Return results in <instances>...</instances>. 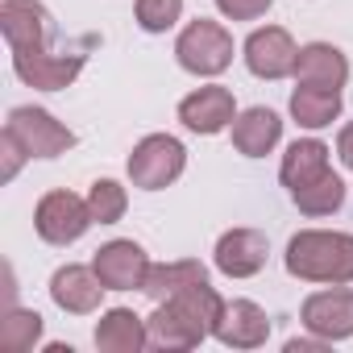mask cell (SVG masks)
I'll return each mask as SVG.
<instances>
[{"mask_svg": "<svg viewBox=\"0 0 353 353\" xmlns=\"http://www.w3.org/2000/svg\"><path fill=\"white\" fill-rule=\"evenodd\" d=\"M92 266H96V274H100V283L108 291H141L154 262L133 237H117V241H104L96 250Z\"/></svg>", "mask_w": 353, "mask_h": 353, "instance_id": "9", "label": "cell"}, {"mask_svg": "<svg viewBox=\"0 0 353 353\" xmlns=\"http://www.w3.org/2000/svg\"><path fill=\"white\" fill-rule=\"evenodd\" d=\"M133 17L145 34H166L183 21V0H137Z\"/></svg>", "mask_w": 353, "mask_h": 353, "instance_id": "25", "label": "cell"}, {"mask_svg": "<svg viewBox=\"0 0 353 353\" xmlns=\"http://www.w3.org/2000/svg\"><path fill=\"white\" fill-rule=\"evenodd\" d=\"M42 341V316L30 307H5L0 316V349L5 353H30Z\"/></svg>", "mask_w": 353, "mask_h": 353, "instance_id": "23", "label": "cell"}, {"mask_svg": "<svg viewBox=\"0 0 353 353\" xmlns=\"http://www.w3.org/2000/svg\"><path fill=\"white\" fill-rule=\"evenodd\" d=\"M266 258H270V241L258 229H229V233H221V241L212 250V262L225 279H254V274H262Z\"/></svg>", "mask_w": 353, "mask_h": 353, "instance_id": "14", "label": "cell"}, {"mask_svg": "<svg viewBox=\"0 0 353 353\" xmlns=\"http://www.w3.org/2000/svg\"><path fill=\"white\" fill-rule=\"evenodd\" d=\"M13 71L26 88L63 92L79 79L83 54H50V50H13Z\"/></svg>", "mask_w": 353, "mask_h": 353, "instance_id": "12", "label": "cell"}, {"mask_svg": "<svg viewBox=\"0 0 353 353\" xmlns=\"http://www.w3.org/2000/svg\"><path fill=\"white\" fill-rule=\"evenodd\" d=\"M270 5L274 0H216L221 17H229V21H258L270 13Z\"/></svg>", "mask_w": 353, "mask_h": 353, "instance_id": "26", "label": "cell"}, {"mask_svg": "<svg viewBox=\"0 0 353 353\" xmlns=\"http://www.w3.org/2000/svg\"><path fill=\"white\" fill-rule=\"evenodd\" d=\"M283 262H287V274L299 283H320V287L353 283V233L303 229L287 241Z\"/></svg>", "mask_w": 353, "mask_h": 353, "instance_id": "2", "label": "cell"}, {"mask_svg": "<svg viewBox=\"0 0 353 353\" xmlns=\"http://www.w3.org/2000/svg\"><path fill=\"white\" fill-rule=\"evenodd\" d=\"M299 320H303L307 332L324 336L328 345L332 341H349L353 336V291H349V283L312 291L303 299V307H299Z\"/></svg>", "mask_w": 353, "mask_h": 353, "instance_id": "7", "label": "cell"}, {"mask_svg": "<svg viewBox=\"0 0 353 353\" xmlns=\"http://www.w3.org/2000/svg\"><path fill=\"white\" fill-rule=\"evenodd\" d=\"M225 312V299L216 295L212 283H196L179 295L154 303L150 312V345L158 349H196L212 336L216 320Z\"/></svg>", "mask_w": 353, "mask_h": 353, "instance_id": "1", "label": "cell"}, {"mask_svg": "<svg viewBox=\"0 0 353 353\" xmlns=\"http://www.w3.org/2000/svg\"><path fill=\"white\" fill-rule=\"evenodd\" d=\"M291 204H295L303 216H332V212H341V204H345V183H341V174H336V170H324L320 179H312L307 188L291 192Z\"/></svg>", "mask_w": 353, "mask_h": 353, "instance_id": "22", "label": "cell"}, {"mask_svg": "<svg viewBox=\"0 0 353 353\" xmlns=\"http://www.w3.org/2000/svg\"><path fill=\"white\" fill-rule=\"evenodd\" d=\"M336 158L353 170V121H349V125H341V133H336Z\"/></svg>", "mask_w": 353, "mask_h": 353, "instance_id": "29", "label": "cell"}, {"mask_svg": "<svg viewBox=\"0 0 353 353\" xmlns=\"http://www.w3.org/2000/svg\"><path fill=\"white\" fill-rule=\"evenodd\" d=\"M179 121L183 129L200 133V137H212V133H225L233 129L237 121V100L225 83H208V88H196L179 100Z\"/></svg>", "mask_w": 353, "mask_h": 353, "instance_id": "10", "label": "cell"}, {"mask_svg": "<svg viewBox=\"0 0 353 353\" xmlns=\"http://www.w3.org/2000/svg\"><path fill=\"white\" fill-rule=\"evenodd\" d=\"M341 92L336 88H312V83H295L291 92V117L303 129H328L341 117Z\"/></svg>", "mask_w": 353, "mask_h": 353, "instance_id": "21", "label": "cell"}, {"mask_svg": "<svg viewBox=\"0 0 353 353\" xmlns=\"http://www.w3.org/2000/svg\"><path fill=\"white\" fill-rule=\"evenodd\" d=\"M196 283H208L204 262H196V258H179V262H154L150 274H145V287H141V291H145L154 303H162V299L179 295V291H188V287H196Z\"/></svg>", "mask_w": 353, "mask_h": 353, "instance_id": "20", "label": "cell"}, {"mask_svg": "<svg viewBox=\"0 0 353 353\" xmlns=\"http://www.w3.org/2000/svg\"><path fill=\"white\" fill-rule=\"evenodd\" d=\"M125 166H129L133 188L162 192V188H170L188 170V145L179 137H170V133H150V137H141L133 145V154H129Z\"/></svg>", "mask_w": 353, "mask_h": 353, "instance_id": "4", "label": "cell"}, {"mask_svg": "<svg viewBox=\"0 0 353 353\" xmlns=\"http://www.w3.org/2000/svg\"><path fill=\"white\" fill-rule=\"evenodd\" d=\"M295 83H312V88H345L349 83V59L341 46L332 42H307L299 46L295 59Z\"/></svg>", "mask_w": 353, "mask_h": 353, "instance_id": "16", "label": "cell"}, {"mask_svg": "<svg viewBox=\"0 0 353 353\" xmlns=\"http://www.w3.org/2000/svg\"><path fill=\"white\" fill-rule=\"evenodd\" d=\"M0 154H5V170H0V179H5V183H13V179H17V170H21V162H26L30 154H26V145H21V141L9 133V129L0 133Z\"/></svg>", "mask_w": 353, "mask_h": 353, "instance_id": "27", "label": "cell"}, {"mask_svg": "<svg viewBox=\"0 0 353 353\" xmlns=\"http://www.w3.org/2000/svg\"><path fill=\"white\" fill-rule=\"evenodd\" d=\"M225 349H262L270 341V316L254 299H225V312L212 328Z\"/></svg>", "mask_w": 353, "mask_h": 353, "instance_id": "15", "label": "cell"}, {"mask_svg": "<svg viewBox=\"0 0 353 353\" xmlns=\"http://www.w3.org/2000/svg\"><path fill=\"white\" fill-rule=\"evenodd\" d=\"M88 208H92L96 225H117L125 216V208H129V192L117 179H96L88 188Z\"/></svg>", "mask_w": 353, "mask_h": 353, "instance_id": "24", "label": "cell"}, {"mask_svg": "<svg viewBox=\"0 0 353 353\" xmlns=\"http://www.w3.org/2000/svg\"><path fill=\"white\" fill-rule=\"evenodd\" d=\"M174 59H179V67L188 75L212 79V75L233 67V34L212 17H196L174 38Z\"/></svg>", "mask_w": 353, "mask_h": 353, "instance_id": "3", "label": "cell"}, {"mask_svg": "<svg viewBox=\"0 0 353 353\" xmlns=\"http://www.w3.org/2000/svg\"><path fill=\"white\" fill-rule=\"evenodd\" d=\"M324 349H328V341L316 336V332H312V336H291V341H287V353H324Z\"/></svg>", "mask_w": 353, "mask_h": 353, "instance_id": "28", "label": "cell"}, {"mask_svg": "<svg viewBox=\"0 0 353 353\" xmlns=\"http://www.w3.org/2000/svg\"><path fill=\"white\" fill-rule=\"evenodd\" d=\"M92 208H88V196H75V192H46L34 208V229L46 245H75L88 229H92Z\"/></svg>", "mask_w": 353, "mask_h": 353, "instance_id": "5", "label": "cell"}, {"mask_svg": "<svg viewBox=\"0 0 353 353\" xmlns=\"http://www.w3.org/2000/svg\"><path fill=\"white\" fill-rule=\"evenodd\" d=\"M5 129L26 145L30 158H59L75 145V133L46 108H34V104H17L5 121Z\"/></svg>", "mask_w": 353, "mask_h": 353, "instance_id": "6", "label": "cell"}, {"mask_svg": "<svg viewBox=\"0 0 353 353\" xmlns=\"http://www.w3.org/2000/svg\"><path fill=\"white\" fill-rule=\"evenodd\" d=\"M104 283L96 274V266H83V262H67L50 274V299L59 312L67 316H92L104 299Z\"/></svg>", "mask_w": 353, "mask_h": 353, "instance_id": "13", "label": "cell"}, {"mask_svg": "<svg viewBox=\"0 0 353 353\" xmlns=\"http://www.w3.org/2000/svg\"><path fill=\"white\" fill-rule=\"evenodd\" d=\"M150 345V320L133 307H108L96 320V349L100 353H141Z\"/></svg>", "mask_w": 353, "mask_h": 353, "instance_id": "17", "label": "cell"}, {"mask_svg": "<svg viewBox=\"0 0 353 353\" xmlns=\"http://www.w3.org/2000/svg\"><path fill=\"white\" fill-rule=\"evenodd\" d=\"M241 59H245L250 75H258V79H270V83H274V79L295 75L299 46H295V38H291L283 26H262V30H254V34L245 38Z\"/></svg>", "mask_w": 353, "mask_h": 353, "instance_id": "8", "label": "cell"}, {"mask_svg": "<svg viewBox=\"0 0 353 353\" xmlns=\"http://www.w3.org/2000/svg\"><path fill=\"white\" fill-rule=\"evenodd\" d=\"M328 154H332V150H328L320 137H299V141H291L287 154H283V162H279L283 188H287V192H299V188H307L312 179H320L324 170H332V166H328Z\"/></svg>", "mask_w": 353, "mask_h": 353, "instance_id": "19", "label": "cell"}, {"mask_svg": "<svg viewBox=\"0 0 353 353\" xmlns=\"http://www.w3.org/2000/svg\"><path fill=\"white\" fill-rule=\"evenodd\" d=\"M279 141H283V121H279L274 108L254 104V108L237 112V121H233V145H237V154H245V158H266Z\"/></svg>", "mask_w": 353, "mask_h": 353, "instance_id": "18", "label": "cell"}, {"mask_svg": "<svg viewBox=\"0 0 353 353\" xmlns=\"http://www.w3.org/2000/svg\"><path fill=\"white\" fill-rule=\"evenodd\" d=\"M0 30H5L9 50H50L54 21L38 0H5L0 5Z\"/></svg>", "mask_w": 353, "mask_h": 353, "instance_id": "11", "label": "cell"}]
</instances>
